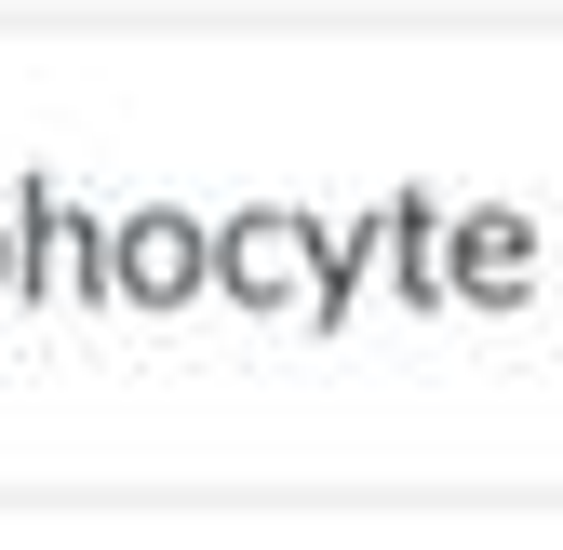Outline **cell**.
I'll use <instances>...</instances> for the list:
<instances>
[{"instance_id": "2", "label": "cell", "mask_w": 563, "mask_h": 550, "mask_svg": "<svg viewBox=\"0 0 563 550\" xmlns=\"http://www.w3.org/2000/svg\"><path fill=\"white\" fill-rule=\"evenodd\" d=\"M216 268H229V296H282V283H296V229H242Z\"/></svg>"}, {"instance_id": "1", "label": "cell", "mask_w": 563, "mask_h": 550, "mask_svg": "<svg viewBox=\"0 0 563 550\" xmlns=\"http://www.w3.org/2000/svg\"><path fill=\"white\" fill-rule=\"evenodd\" d=\"M188 283H201V242H188L175 216H134V229H121V296H134V309H175Z\"/></svg>"}, {"instance_id": "3", "label": "cell", "mask_w": 563, "mask_h": 550, "mask_svg": "<svg viewBox=\"0 0 563 550\" xmlns=\"http://www.w3.org/2000/svg\"><path fill=\"white\" fill-rule=\"evenodd\" d=\"M0 296H14V242H0Z\"/></svg>"}]
</instances>
